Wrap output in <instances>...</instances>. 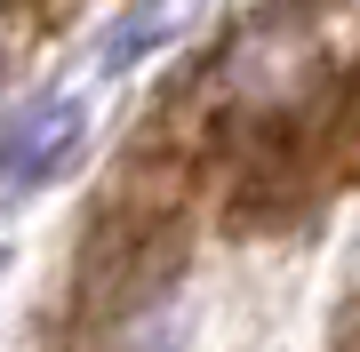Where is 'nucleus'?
I'll return each instance as SVG.
<instances>
[{
  "label": "nucleus",
  "instance_id": "f257e3e1",
  "mask_svg": "<svg viewBox=\"0 0 360 352\" xmlns=\"http://www.w3.org/2000/svg\"><path fill=\"white\" fill-rule=\"evenodd\" d=\"M360 176V16L352 25L257 32L217 65V89H184V105L153 120L129 152L144 184L136 224L160 209L217 216H296Z\"/></svg>",
  "mask_w": 360,
  "mask_h": 352
},
{
  "label": "nucleus",
  "instance_id": "f03ea898",
  "mask_svg": "<svg viewBox=\"0 0 360 352\" xmlns=\"http://www.w3.org/2000/svg\"><path fill=\"white\" fill-rule=\"evenodd\" d=\"M80 136H89L80 96H32V105H16L8 120H0V193H8V184L56 176L80 152Z\"/></svg>",
  "mask_w": 360,
  "mask_h": 352
},
{
  "label": "nucleus",
  "instance_id": "7ed1b4c3",
  "mask_svg": "<svg viewBox=\"0 0 360 352\" xmlns=\"http://www.w3.org/2000/svg\"><path fill=\"white\" fill-rule=\"evenodd\" d=\"M336 352H360V313L345 320V337H336Z\"/></svg>",
  "mask_w": 360,
  "mask_h": 352
}]
</instances>
